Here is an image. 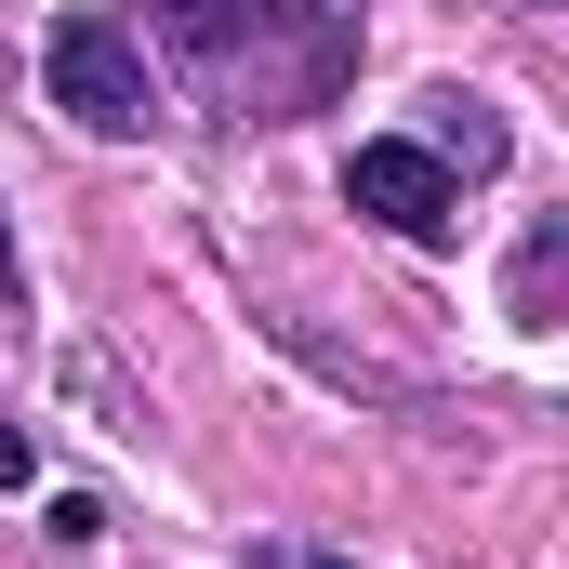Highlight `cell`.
<instances>
[{"mask_svg":"<svg viewBox=\"0 0 569 569\" xmlns=\"http://www.w3.org/2000/svg\"><path fill=\"white\" fill-rule=\"evenodd\" d=\"M159 27L239 120H291L358 67V13L345 0H159Z\"/></svg>","mask_w":569,"mask_h":569,"instance_id":"obj_1","label":"cell"},{"mask_svg":"<svg viewBox=\"0 0 569 569\" xmlns=\"http://www.w3.org/2000/svg\"><path fill=\"white\" fill-rule=\"evenodd\" d=\"M53 107H67L80 133H146V53L107 13H67V27H53Z\"/></svg>","mask_w":569,"mask_h":569,"instance_id":"obj_2","label":"cell"},{"mask_svg":"<svg viewBox=\"0 0 569 569\" xmlns=\"http://www.w3.org/2000/svg\"><path fill=\"white\" fill-rule=\"evenodd\" d=\"M345 199H358L371 226H398L411 252H437V239L463 226V186L437 172V146H358V159H345Z\"/></svg>","mask_w":569,"mask_h":569,"instance_id":"obj_3","label":"cell"},{"mask_svg":"<svg viewBox=\"0 0 569 569\" xmlns=\"http://www.w3.org/2000/svg\"><path fill=\"white\" fill-rule=\"evenodd\" d=\"M27 463H40V450H27V437L0 425V490H27Z\"/></svg>","mask_w":569,"mask_h":569,"instance_id":"obj_4","label":"cell"},{"mask_svg":"<svg viewBox=\"0 0 569 569\" xmlns=\"http://www.w3.org/2000/svg\"><path fill=\"white\" fill-rule=\"evenodd\" d=\"M0 291H13V226H0Z\"/></svg>","mask_w":569,"mask_h":569,"instance_id":"obj_5","label":"cell"},{"mask_svg":"<svg viewBox=\"0 0 569 569\" xmlns=\"http://www.w3.org/2000/svg\"><path fill=\"white\" fill-rule=\"evenodd\" d=\"M291 569H345V557H291Z\"/></svg>","mask_w":569,"mask_h":569,"instance_id":"obj_6","label":"cell"}]
</instances>
